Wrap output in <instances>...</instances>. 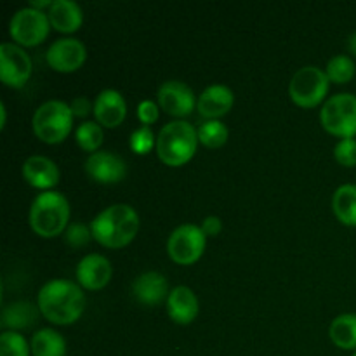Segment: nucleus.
<instances>
[{"label":"nucleus","instance_id":"nucleus-24","mask_svg":"<svg viewBox=\"0 0 356 356\" xmlns=\"http://www.w3.org/2000/svg\"><path fill=\"white\" fill-rule=\"evenodd\" d=\"M35 320H37V309L33 308V305L26 301H17L3 308L0 323L6 329L14 330L26 329V327L33 325Z\"/></svg>","mask_w":356,"mask_h":356},{"label":"nucleus","instance_id":"nucleus-28","mask_svg":"<svg viewBox=\"0 0 356 356\" xmlns=\"http://www.w3.org/2000/svg\"><path fill=\"white\" fill-rule=\"evenodd\" d=\"M31 346L23 334L16 330H3L0 334V356H30Z\"/></svg>","mask_w":356,"mask_h":356},{"label":"nucleus","instance_id":"nucleus-25","mask_svg":"<svg viewBox=\"0 0 356 356\" xmlns=\"http://www.w3.org/2000/svg\"><path fill=\"white\" fill-rule=\"evenodd\" d=\"M198 141L207 148H219L228 141V127L219 120H205L197 129Z\"/></svg>","mask_w":356,"mask_h":356},{"label":"nucleus","instance_id":"nucleus-33","mask_svg":"<svg viewBox=\"0 0 356 356\" xmlns=\"http://www.w3.org/2000/svg\"><path fill=\"white\" fill-rule=\"evenodd\" d=\"M202 232L205 233V236H216L221 233L222 229V221L218 216H207V218L202 221Z\"/></svg>","mask_w":356,"mask_h":356},{"label":"nucleus","instance_id":"nucleus-1","mask_svg":"<svg viewBox=\"0 0 356 356\" xmlns=\"http://www.w3.org/2000/svg\"><path fill=\"white\" fill-rule=\"evenodd\" d=\"M38 309L52 323L66 325L79 320L86 308V296L75 282L54 278L42 285L37 298Z\"/></svg>","mask_w":356,"mask_h":356},{"label":"nucleus","instance_id":"nucleus-21","mask_svg":"<svg viewBox=\"0 0 356 356\" xmlns=\"http://www.w3.org/2000/svg\"><path fill=\"white\" fill-rule=\"evenodd\" d=\"M31 355L33 356H65L66 341L58 330L40 329L31 336Z\"/></svg>","mask_w":356,"mask_h":356},{"label":"nucleus","instance_id":"nucleus-2","mask_svg":"<svg viewBox=\"0 0 356 356\" xmlns=\"http://www.w3.org/2000/svg\"><path fill=\"white\" fill-rule=\"evenodd\" d=\"M92 236L103 245L118 249L131 242L139 229V216L127 204H113L103 209L90 222Z\"/></svg>","mask_w":356,"mask_h":356},{"label":"nucleus","instance_id":"nucleus-26","mask_svg":"<svg viewBox=\"0 0 356 356\" xmlns=\"http://www.w3.org/2000/svg\"><path fill=\"white\" fill-rule=\"evenodd\" d=\"M355 72H356L355 61L346 54H337L334 56V58H330L329 63H327V70H325L330 82H336V83L350 82V80L355 76Z\"/></svg>","mask_w":356,"mask_h":356},{"label":"nucleus","instance_id":"nucleus-11","mask_svg":"<svg viewBox=\"0 0 356 356\" xmlns=\"http://www.w3.org/2000/svg\"><path fill=\"white\" fill-rule=\"evenodd\" d=\"M45 58H47L49 66L58 70V72H75L86 61L87 49L79 38L65 37L56 40L54 44H51Z\"/></svg>","mask_w":356,"mask_h":356},{"label":"nucleus","instance_id":"nucleus-9","mask_svg":"<svg viewBox=\"0 0 356 356\" xmlns=\"http://www.w3.org/2000/svg\"><path fill=\"white\" fill-rule=\"evenodd\" d=\"M205 233L202 232L200 226L181 225L170 233L167 240V252L170 259L179 264H191L204 254L205 249Z\"/></svg>","mask_w":356,"mask_h":356},{"label":"nucleus","instance_id":"nucleus-12","mask_svg":"<svg viewBox=\"0 0 356 356\" xmlns=\"http://www.w3.org/2000/svg\"><path fill=\"white\" fill-rule=\"evenodd\" d=\"M83 167L94 181L103 184L118 183L127 174V165H125L124 159L108 149H97V152L90 153Z\"/></svg>","mask_w":356,"mask_h":356},{"label":"nucleus","instance_id":"nucleus-16","mask_svg":"<svg viewBox=\"0 0 356 356\" xmlns=\"http://www.w3.org/2000/svg\"><path fill=\"white\" fill-rule=\"evenodd\" d=\"M92 111L97 124L104 127H117L127 115V104L118 90L104 89L97 94Z\"/></svg>","mask_w":356,"mask_h":356},{"label":"nucleus","instance_id":"nucleus-30","mask_svg":"<svg viewBox=\"0 0 356 356\" xmlns=\"http://www.w3.org/2000/svg\"><path fill=\"white\" fill-rule=\"evenodd\" d=\"M334 156L339 163L346 167L356 165V139L355 138H344L334 148Z\"/></svg>","mask_w":356,"mask_h":356},{"label":"nucleus","instance_id":"nucleus-8","mask_svg":"<svg viewBox=\"0 0 356 356\" xmlns=\"http://www.w3.org/2000/svg\"><path fill=\"white\" fill-rule=\"evenodd\" d=\"M51 21L44 10H38L35 7H23L16 10L9 21L10 37L21 45H37L47 37Z\"/></svg>","mask_w":356,"mask_h":356},{"label":"nucleus","instance_id":"nucleus-27","mask_svg":"<svg viewBox=\"0 0 356 356\" xmlns=\"http://www.w3.org/2000/svg\"><path fill=\"white\" fill-rule=\"evenodd\" d=\"M75 138L82 149H86V152H97V148L103 143V129H101V125L97 122H82L76 127Z\"/></svg>","mask_w":356,"mask_h":356},{"label":"nucleus","instance_id":"nucleus-14","mask_svg":"<svg viewBox=\"0 0 356 356\" xmlns=\"http://www.w3.org/2000/svg\"><path fill=\"white\" fill-rule=\"evenodd\" d=\"M111 273H113L111 263L108 261V257L101 256V254H87L76 266L79 284L90 291L103 289L110 282Z\"/></svg>","mask_w":356,"mask_h":356},{"label":"nucleus","instance_id":"nucleus-31","mask_svg":"<svg viewBox=\"0 0 356 356\" xmlns=\"http://www.w3.org/2000/svg\"><path fill=\"white\" fill-rule=\"evenodd\" d=\"M90 236H92V229L83 226L82 222H75L66 228V242L73 247L86 245Z\"/></svg>","mask_w":356,"mask_h":356},{"label":"nucleus","instance_id":"nucleus-36","mask_svg":"<svg viewBox=\"0 0 356 356\" xmlns=\"http://www.w3.org/2000/svg\"><path fill=\"white\" fill-rule=\"evenodd\" d=\"M348 49L351 51V54L356 56V31L353 35H351L350 38H348Z\"/></svg>","mask_w":356,"mask_h":356},{"label":"nucleus","instance_id":"nucleus-20","mask_svg":"<svg viewBox=\"0 0 356 356\" xmlns=\"http://www.w3.org/2000/svg\"><path fill=\"white\" fill-rule=\"evenodd\" d=\"M47 16L52 26L59 31H65V33L79 30L83 19L82 9L73 0H52Z\"/></svg>","mask_w":356,"mask_h":356},{"label":"nucleus","instance_id":"nucleus-15","mask_svg":"<svg viewBox=\"0 0 356 356\" xmlns=\"http://www.w3.org/2000/svg\"><path fill=\"white\" fill-rule=\"evenodd\" d=\"M233 101H235V96L228 86L212 83V86L205 87L204 92L198 96L197 108L202 117H205L207 120H218L219 117L232 110Z\"/></svg>","mask_w":356,"mask_h":356},{"label":"nucleus","instance_id":"nucleus-6","mask_svg":"<svg viewBox=\"0 0 356 356\" xmlns=\"http://www.w3.org/2000/svg\"><path fill=\"white\" fill-rule=\"evenodd\" d=\"M322 125L339 138L356 136V96L350 92L334 94L323 103L320 111Z\"/></svg>","mask_w":356,"mask_h":356},{"label":"nucleus","instance_id":"nucleus-22","mask_svg":"<svg viewBox=\"0 0 356 356\" xmlns=\"http://www.w3.org/2000/svg\"><path fill=\"white\" fill-rule=\"evenodd\" d=\"M329 336L341 350H356V313L336 316L329 327Z\"/></svg>","mask_w":356,"mask_h":356},{"label":"nucleus","instance_id":"nucleus-35","mask_svg":"<svg viewBox=\"0 0 356 356\" xmlns=\"http://www.w3.org/2000/svg\"><path fill=\"white\" fill-rule=\"evenodd\" d=\"M52 6V0H37V2H31L30 7H35V9L42 10L44 7H51Z\"/></svg>","mask_w":356,"mask_h":356},{"label":"nucleus","instance_id":"nucleus-5","mask_svg":"<svg viewBox=\"0 0 356 356\" xmlns=\"http://www.w3.org/2000/svg\"><path fill=\"white\" fill-rule=\"evenodd\" d=\"M73 125V111L61 99H49L42 103L33 113V131L42 141L61 143L70 134Z\"/></svg>","mask_w":356,"mask_h":356},{"label":"nucleus","instance_id":"nucleus-34","mask_svg":"<svg viewBox=\"0 0 356 356\" xmlns=\"http://www.w3.org/2000/svg\"><path fill=\"white\" fill-rule=\"evenodd\" d=\"M70 108H72L73 111V117H86L87 113L90 111V101L87 99L86 96H79L75 97V99H72V103H70Z\"/></svg>","mask_w":356,"mask_h":356},{"label":"nucleus","instance_id":"nucleus-4","mask_svg":"<svg viewBox=\"0 0 356 356\" xmlns=\"http://www.w3.org/2000/svg\"><path fill=\"white\" fill-rule=\"evenodd\" d=\"M70 219V204L59 191H42L30 207V225L35 233L51 238L65 232Z\"/></svg>","mask_w":356,"mask_h":356},{"label":"nucleus","instance_id":"nucleus-19","mask_svg":"<svg viewBox=\"0 0 356 356\" xmlns=\"http://www.w3.org/2000/svg\"><path fill=\"white\" fill-rule=\"evenodd\" d=\"M167 313L176 323L186 325L198 315V298L186 285H177L167 298Z\"/></svg>","mask_w":356,"mask_h":356},{"label":"nucleus","instance_id":"nucleus-13","mask_svg":"<svg viewBox=\"0 0 356 356\" xmlns=\"http://www.w3.org/2000/svg\"><path fill=\"white\" fill-rule=\"evenodd\" d=\"M159 103L172 117H186L195 108V94L188 83L181 80H167L159 87Z\"/></svg>","mask_w":356,"mask_h":356},{"label":"nucleus","instance_id":"nucleus-18","mask_svg":"<svg viewBox=\"0 0 356 356\" xmlns=\"http://www.w3.org/2000/svg\"><path fill=\"white\" fill-rule=\"evenodd\" d=\"M169 282L159 271H146L132 282V294L143 305H159L169 298Z\"/></svg>","mask_w":356,"mask_h":356},{"label":"nucleus","instance_id":"nucleus-3","mask_svg":"<svg viewBox=\"0 0 356 356\" xmlns=\"http://www.w3.org/2000/svg\"><path fill=\"white\" fill-rule=\"evenodd\" d=\"M198 132L190 122L177 120L169 122L160 129L156 136V153L160 160L170 167L183 165L197 152Z\"/></svg>","mask_w":356,"mask_h":356},{"label":"nucleus","instance_id":"nucleus-38","mask_svg":"<svg viewBox=\"0 0 356 356\" xmlns=\"http://www.w3.org/2000/svg\"><path fill=\"white\" fill-rule=\"evenodd\" d=\"M353 356H356V351H355V353H353Z\"/></svg>","mask_w":356,"mask_h":356},{"label":"nucleus","instance_id":"nucleus-7","mask_svg":"<svg viewBox=\"0 0 356 356\" xmlns=\"http://www.w3.org/2000/svg\"><path fill=\"white\" fill-rule=\"evenodd\" d=\"M329 76L318 66H302L292 75L289 94L299 106H316L329 90Z\"/></svg>","mask_w":356,"mask_h":356},{"label":"nucleus","instance_id":"nucleus-37","mask_svg":"<svg viewBox=\"0 0 356 356\" xmlns=\"http://www.w3.org/2000/svg\"><path fill=\"white\" fill-rule=\"evenodd\" d=\"M0 113H2V127L6 125V118H7V111H6V104L0 103Z\"/></svg>","mask_w":356,"mask_h":356},{"label":"nucleus","instance_id":"nucleus-10","mask_svg":"<svg viewBox=\"0 0 356 356\" xmlns=\"http://www.w3.org/2000/svg\"><path fill=\"white\" fill-rule=\"evenodd\" d=\"M31 75V59L17 44L0 45V80L9 87H23Z\"/></svg>","mask_w":356,"mask_h":356},{"label":"nucleus","instance_id":"nucleus-17","mask_svg":"<svg viewBox=\"0 0 356 356\" xmlns=\"http://www.w3.org/2000/svg\"><path fill=\"white\" fill-rule=\"evenodd\" d=\"M23 177L31 186L49 190L59 183V169L47 156L31 155L23 162Z\"/></svg>","mask_w":356,"mask_h":356},{"label":"nucleus","instance_id":"nucleus-32","mask_svg":"<svg viewBox=\"0 0 356 356\" xmlns=\"http://www.w3.org/2000/svg\"><path fill=\"white\" fill-rule=\"evenodd\" d=\"M138 118L143 125H149L159 118V106L152 99H143L138 104Z\"/></svg>","mask_w":356,"mask_h":356},{"label":"nucleus","instance_id":"nucleus-29","mask_svg":"<svg viewBox=\"0 0 356 356\" xmlns=\"http://www.w3.org/2000/svg\"><path fill=\"white\" fill-rule=\"evenodd\" d=\"M129 143H131V148L134 149L136 153L145 155V153H148L149 149L153 148V143L156 145V139L155 136H153L149 125H141V127H138L134 132H132L131 141Z\"/></svg>","mask_w":356,"mask_h":356},{"label":"nucleus","instance_id":"nucleus-23","mask_svg":"<svg viewBox=\"0 0 356 356\" xmlns=\"http://www.w3.org/2000/svg\"><path fill=\"white\" fill-rule=\"evenodd\" d=\"M334 214L343 225L356 226V184H343L332 197Z\"/></svg>","mask_w":356,"mask_h":356}]
</instances>
